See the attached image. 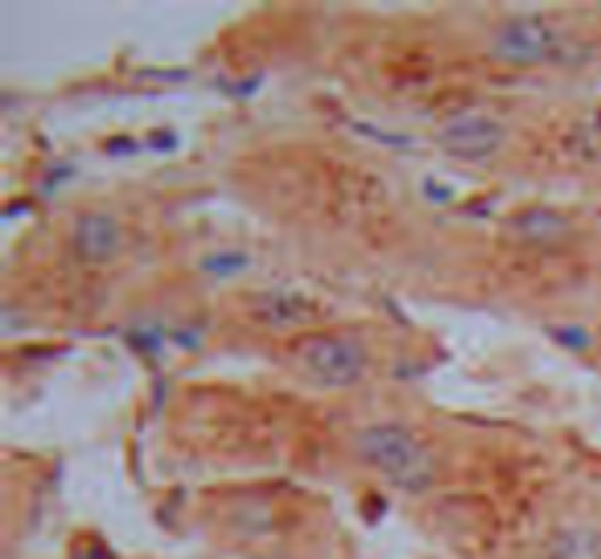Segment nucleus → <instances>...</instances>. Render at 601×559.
<instances>
[{
    "mask_svg": "<svg viewBox=\"0 0 601 559\" xmlns=\"http://www.w3.org/2000/svg\"><path fill=\"white\" fill-rule=\"evenodd\" d=\"M354 457L371 465L375 474L400 482V486H416L433 469L428 445L404 424H367L354 436Z\"/></svg>",
    "mask_w": 601,
    "mask_h": 559,
    "instance_id": "1",
    "label": "nucleus"
},
{
    "mask_svg": "<svg viewBox=\"0 0 601 559\" xmlns=\"http://www.w3.org/2000/svg\"><path fill=\"white\" fill-rule=\"evenodd\" d=\"M297 366L318 387L330 391L359 387L367 379V345H363V338H354L346 330L313 333V338L297 342Z\"/></svg>",
    "mask_w": 601,
    "mask_h": 559,
    "instance_id": "2",
    "label": "nucleus"
},
{
    "mask_svg": "<svg viewBox=\"0 0 601 559\" xmlns=\"http://www.w3.org/2000/svg\"><path fill=\"white\" fill-rule=\"evenodd\" d=\"M560 50H564V33L548 17H507L490 33V54L507 66H543L557 62Z\"/></svg>",
    "mask_w": 601,
    "mask_h": 559,
    "instance_id": "3",
    "label": "nucleus"
},
{
    "mask_svg": "<svg viewBox=\"0 0 601 559\" xmlns=\"http://www.w3.org/2000/svg\"><path fill=\"white\" fill-rule=\"evenodd\" d=\"M502 141H507V128L490 112H457L437 128V144L457 161H490Z\"/></svg>",
    "mask_w": 601,
    "mask_h": 559,
    "instance_id": "4",
    "label": "nucleus"
},
{
    "mask_svg": "<svg viewBox=\"0 0 601 559\" xmlns=\"http://www.w3.org/2000/svg\"><path fill=\"white\" fill-rule=\"evenodd\" d=\"M74 247L91 263H107L124 251V227L112 215H83L74 222Z\"/></svg>",
    "mask_w": 601,
    "mask_h": 559,
    "instance_id": "5",
    "label": "nucleus"
},
{
    "mask_svg": "<svg viewBox=\"0 0 601 559\" xmlns=\"http://www.w3.org/2000/svg\"><path fill=\"white\" fill-rule=\"evenodd\" d=\"M552 559H601V535L589 527H564L552 539Z\"/></svg>",
    "mask_w": 601,
    "mask_h": 559,
    "instance_id": "6",
    "label": "nucleus"
}]
</instances>
